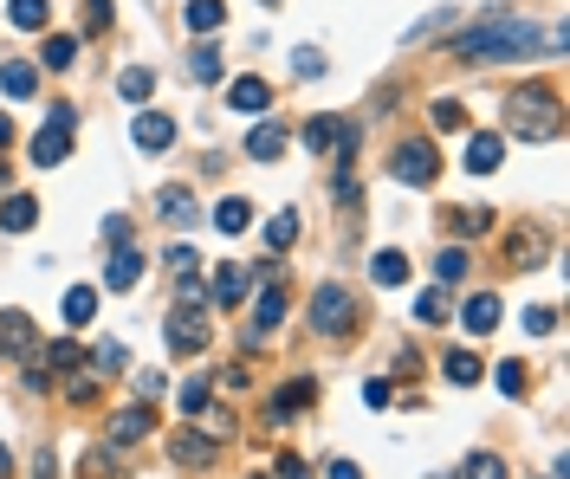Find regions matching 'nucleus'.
<instances>
[{"label":"nucleus","instance_id":"obj_14","mask_svg":"<svg viewBox=\"0 0 570 479\" xmlns=\"http://www.w3.org/2000/svg\"><path fill=\"white\" fill-rule=\"evenodd\" d=\"M130 136H137V149H169L175 143V123L162 111H143L137 123H130Z\"/></svg>","mask_w":570,"mask_h":479},{"label":"nucleus","instance_id":"obj_45","mask_svg":"<svg viewBox=\"0 0 570 479\" xmlns=\"http://www.w3.org/2000/svg\"><path fill=\"white\" fill-rule=\"evenodd\" d=\"M104 246H130V221H124V214H111V221H104Z\"/></svg>","mask_w":570,"mask_h":479},{"label":"nucleus","instance_id":"obj_21","mask_svg":"<svg viewBox=\"0 0 570 479\" xmlns=\"http://www.w3.org/2000/svg\"><path fill=\"white\" fill-rule=\"evenodd\" d=\"M486 227H493V208H454L447 214V234L454 240H480Z\"/></svg>","mask_w":570,"mask_h":479},{"label":"nucleus","instance_id":"obj_43","mask_svg":"<svg viewBox=\"0 0 570 479\" xmlns=\"http://www.w3.org/2000/svg\"><path fill=\"white\" fill-rule=\"evenodd\" d=\"M525 331H532V337H551V331H558V311H551V305H532V311H525Z\"/></svg>","mask_w":570,"mask_h":479},{"label":"nucleus","instance_id":"obj_34","mask_svg":"<svg viewBox=\"0 0 570 479\" xmlns=\"http://www.w3.org/2000/svg\"><path fill=\"white\" fill-rule=\"evenodd\" d=\"M434 279H441V285H460V279H467V253H460V246H447V253L434 259Z\"/></svg>","mask_w":570,"mask_h":479},{"label":"nucleus","instance_id":"obj_5","mask_svg":"<svg viewBox=\"0 0 570 479\" xmlns=\"http://www.w3.org/2000/svg\"><path fill=\"white\" fill-rule=\"evenodd\" d=\"M72 130H78V117L59 104V111L46 117V130L33 136V169H59V162L72 156Z\"/></svg>","mask_w":570,"mask_h":479},{"label":"nucleus","instance_id":"obj_26","mask_svg":"<svg viewBox=\"0 0 570 479\" xmlns=\"http://www.w3.org/2000/svg\"><path fill=\"white\" fill-rule=\"evenodd\" d=\"M221 20H227V0H188V26L195 33H221Z\"/></svg>","mask_w":570,"mask_h":479},{"label":"nucleus","instance_id":"obj_31","mask_svg":"<svg viewBox=\"0 0 570 479\" xmlns=\"http://www.w3.org/2000/svg\"><path fill=\"white\" fill-rule=\"evenodd\" d=\"M370 272H376V285H402V279H409V259H402V253H389V246H383V253L370 259Z\"/></svg>","mask_w":570,"mask_h":479},{"label":"nucleus","instance_id":"obj_13","mask_svg":"<svg viewBox=\"0 0 570 479\" xmlns=\"http://www.w3.org/2000/svg\"><path fill=\"white\" fill-rule=\"evenodd\" d=\"M137 279H143V253H137V246H117V253H111V272H104V285H111V292H130Z\"/></svg>","mask_w":570,"mask_h":479},{"label":"nucleus","instance_id":"obj_6","mask_svg":"<svg viewBox=\"0 0 570 479\" xmlns=\"http://www.w3.org/2000/svg\"><path fill=\"white\" fill-rule=\"evenodd\" d=\"M434 175H441L434 143H402V149H396V182H402V188H428Z\"/></svg>","mask_w":570,"mask_h":479},{"label":"nucleus","instance_id":"obj_36","mask_svg":"<svg viewBox=\"0 0 570 479\" xmlns=\"http://www.w3.org/2000/svg\"><path fill=\"white\" fill-rule=\"evenodd\" d=\"M13 26H20V33H39V26H46V0H13Z\"/></svg>","mask_w":570,"mask_h":479},{"label":"nucleus","instance_id":"obj_3","mask_svg":"<svg viewBox=\"0 0 570 479\" xmlns=\"http://www.w3.org/2000/svg\"><path fill=\"white\" fill-rule=\"evenodd\" d=\"M350 324H357V298H350L344 285H318V292H311V331L344 337Z\"/></svg>","mask_w":570,"mask_h":479},{"label":"nucleus","instance_id":"obj_8","mask_svg":"<svg viewBox=\"0 0 570 479\" xmlns=\"http://www.w3.org/2000/svg\"><path fill=\"white\" fill-rule=\"evenodd\" d=\"M156 214H162V221H169V227H195V221H201L195 195H188L182 182H169V188H162V195H156Z\"/></svg>","mask_w":570,"mask_h":479},{"label":"nucleus","instance_id":"obj_51","mask_svg":"<svg viewBox=\"0 0 570 479\" xmlns=\"http://www.w3.org/2000/svg\"><path fill=\"white\" fill-rule=\"evenodd\" d=\"M7 143H13V117L0 111V149H7Z\"/></svg>","mask_w":570,"mask_h":479},{"label":"nucleus","instance_id":"obj_7","mask_svg":"<svg viewBox=\"0 0 570 479\" xmlns=\"http://www.w3.org/2000/svg\"><path fill=\"white\" fill-rule=\"evenodd\" d=\"M305 402H318V376H298V382H285V389L273 395V408H266V421L279 428V421H285V415H298Z\"/></svg>","mask_w":570,"mask_h":479},{"label":"nucleus","instance_id":"obj_41","mask_svg":"<svg viewBox=\"0 0 570 479\" xmlns=\"http://www.w3.org/2000/svg\"><path fill=\"white\" fill-rule=\"evenodd\" d=\"M46 363H52V369H72V376H78V369H85V350H78V344H52Z\"/></svg>","mask_w":570,"mask_h":479},{"label":"nucleus","instance_id":"obj_32","mask_svg":"<svg viewBox=\"0 0 570 479\" xmlns=\"http://www.w3.org/2000/svg\"><path fill=\"white\" fill-rule=\"evenodd\" d=\"M175 402H182V415H201V408L214 402V382L208 376H195V382H182V395H175Z\"/></svg>","mask_w":570,"mask_h":479},{"label":"nucleus","instance_id":"obj_25","mask_svg":"<svg viewBox=\"0 0 570 479\" xmlns=\"http://www.w3.org/2000/svg\"><path fill=\"white\" fill-rule=\"evenodd\" d=\"M124 363H130V350L117 344V337H104V344L85 357V369H91V376H111V369H124Z\"/></svg>","mask_w":570,"mask_h":479},{"label":"nucleus","instance_id":"obj_17","mask_svg":"<svg viewBox=\"0 0 570 479\" xmlns=\"http://www.w3.org/2000/svg\"><path fill=\"white\" fill-rule=\"evenodd\" d=\"M33 91H39V72H33V65H20V59L0 65V98L20 104V98H33Z\"/></svg>","mask_w":570,"mask_h":479},{"label":"nucleus","instance_id":"obj_2","mask_svg":"<svg viewBox=\"0 0 570 479\" xmlns=\"http://www.w3.org/2000/svg\"><path fill=\"white\" fill-rule=\"evenodd\" d=\"M558 130H564V111H558V98H551L545 85H532V91L512 98V136H525V143H551Z\"/></svg>","mask_w":570,"mask_h":479},{"label":"nucleus","instance_id":"obj_39","mask_svg":"<svg viewBox=\"0 0 570 479\" xmlns=\"http://www.w3.org/2000/svg\"><path fill=\"white\" fill-rule=\"evenodd\" d=\"M292 72H298V78H324V52H318V46H298V52H292Z\"/></svg>","mask_w":570,"mask_h":479},{"label":"nucleus","instance_id":"obj_1","mask_svg":"<svg viewBox=\"0 0 570 479\" xmlns=\"http://www.w3.org/2000/svg\"><path fill=\"white\" fill-rule=\"evenodd\" d=\"M525 52H538V26L525 20V13H486L480 26H467V33L454 39V59H525Z\"/></svg>","mask_w":570,"mask_h":479},{"label":"nucleus","instance_id":"obj_4","mask_svg":"<svg viewBox=\"0 0 570 479\" xmlns=\"http://www.w3.org/2000/svg\"><path fill=\"white\" fill-rule=\"evenodd\" d=\"M208 337H214V311H208V305H182V311L169 318V350H175V357L208 350Z\"/></svg>","mask_w":570,"mask_h":479},{"label":"nucleus","instance_id":"obj_37","mask_svg":"<svg viewBox=\"0 0 570 479\" xmlns=\"http://www.w3.org/2000/svg\"><path fill=\"white\" fill-rule=\"evenodd\" d=\"M493 376H499V395H512V402H519V395H525V382H532V376H525V363H499Z\"/></svg>","mask_w":570,"mask_h":479},{"label":"nucleus","instance_id":"obj_48","mask_svg":"<svg viewBox=\"0 0 570 479\" xmlns=\"http://www.w3.org/2000/svg\"><path fill=\"white\" fill-rule=\"evenodd\" d=\"M279 479H311V467L298 454H279Z\"/></svg>","mask_w":570,"mask_h":479},{"label":"nucleus","instance_id":"obj_20","mask_svg":"<svg viewBox=\"0 0 570 479\" xmlns=\"http://www.w3.org/2000/svg\"><path fill=\"white\" fill-rule=\"evenodd\" d=\"M227 104H234V111H266V104H273V85H266V78H234Z\"/></svg>","mask_w":570,"mask_h":479},{"label":"nucleus","instance_id":"obj_18","mask_svg":"<svg viewBox=\"0 0 570 479\" xmlns=\"http://www.w3.org/2000/svg\"><path fill=\"white\" fill-rule=\"evenodd\" d=\"M33 221H39V201L33 195H7V201H0V227H7V234H33Z\"/></svg>","mask_w":570,"mask_h":479},{"label":"nucleus","instance_id":"obj_16","mask_svg":"<svg viewBox=\"0 0 570 479\" xmlns=\"http://www.w3.org/2000/svg\"><path fill=\"white\" fill-rule=\"evenodd\" d=\"M247 156H253V162H273V156H285V130H279L273 117L247 130Z\"/></svg>","mask_w":570,"mask_h":479},{"label":"nucleus","instance_id":"obj_49","mask_svg":"<svg viewBox=\"0 0 570 479\" xmlns=\"http://www.w3.org/2000/svg\"><path fill=\"white\" fill-rule=\"evenodd\" d=\"M33 479H59V460H52V454H33Z\"/></svg>","mask_w":570,"mask_h":479},{"label":"nucleus","instance_id":"obj_53","mask_svg":"<svg viewBox=\"0 0 570 479\" xmlns=\"http://www.w3.org/2000/svg\"><path fill=\"white\" fill-rule=\"evenodd\" d=\"M0 188H7V162H0Z\"/></svg>","mask_w":570,"mask_h":479},{"label":"nucleus","instance_id":"obj_19","mask_svg":"<svg viewBox=\"0 0 570 479\" xmlns=\"http://www.w3.org/2000/svg\"><path fill=\"white\" fill-rule=\"evenodd\" d=\"M208 298H214V305H240V298H247V266H214Z\"/></svg>","mask_w":570,"mask_h":479},{"label":"nucleus","instance_id":"obj_50","mask_svg":"<svg viewBox=\"0 0 570 479\" xmlns=\"http://www.w3.org/2000/svg\"><path fill=\"white\" fill-rule=\"evenodd\" d=\"M324 479H363V473L350 467V460H331V467H324Z\"/></svg>","mask_w":570,"mask_h":479},{"label":"nucleus","instance_id":"obj_29","mask_svg":"<svg viewBox=\"0 0 570 479\" xmlns=\"http://www.w3.org/2000/svg\"><path fill=\"white\" fill-rule=\"evenodd\" d=\"M188 78H195V85H214V78H221V52L195 46V52H188Z\"/></svg>","mask_w":570,"mask_h":479},{"label":"nucleus","instance_id":"obj_44","mask_svg":"<svg viewBox=\"0 0 570 479\" xmlns=\"http://www.w3.org/2000/svg\"><path fill=\"white\" fill-rule=\"evenodd\" d=\"M512 259H525V266L545 259V234H512Z\"/></svg>","mask_w":570,"mask_h":479},{"label":"nucleus","instance_id":"obj_42","mask_svg":"<svg viewBox=\"0 0 570 479\" xmlns=\"http://www.w3.org/2000/svg\"><path fill=\"white\" fill-rule=\"evenodd\" d=\"M169 272H175V279H195V272H201L195 246H169Z\"/></svg>","mask_w":570,"mask_h":479},{"label":"nucleus","instance_id":"obj_12","mask_svg":"<svg viewBox=\"0 0 570 479\" xmlns=\"http://www.w3.org/2000/svg\"><path fill=\"white\" fill-rule=\"evenodd\" d=\"M149 428H156V415H149L143 402H137V408H124V415H111V441H117V447H137Z\"/></svg>","mask_w":570,"mask_h":479},{"label":"nucleus","instance_id":"obj_52","mask_svg":"<svg viewBox=\"0 0 570 479\" xmlns=\"http://www.w3.org/2000/svg\"><path fill=\"white\" fill-rule=\"evenodd\" d=\"M0 473H13V460H7V447H0Z\"/></svg>","mask_w":570,"mask_h":479},{"label":"nucleus","instance_id":"obj_54","mask_svg":"<svg viewBox=\"0 0 570 479\" xmlns=\"http://www.w3.org/2000/svg\"><path fill=\"white\" fill-rule=\"evenodd\" d=\"M551 479H564V467H551Z\"/></svg>","mask_w":570,"mask_h":479},{"label":"nucleus","instance_id":"obj_22","mask_svg":"<svg viewBox=\"0 0 570 479\" xmlns=\"http://www.w3.org/2000/svg\"><path fill=\"white\" fill-rule=\"evenodd\" d=\"M441 369H447V382H460V389H473V382L486 376V363L473 357V350H447V363H441Z\"/></svg>","mask_w":570,"mask_h":479},{"label":"nucleus","instance_id":"obj_38","mask_svg":"<svg viewBox=\"0 0 570 479\" xmlns=\"http://www.w3.org/2000/svg\"><path fill=\"white\" fill-rule=\"evenodd\" d=\"M428 117H434V130H467V111H460L454 98H441V104H434Z\"/></svg>","mask_w":570,"mask_h":479},{"label":"nucleus","instance_id":"obj_9","mask_svg":"<svg viewBox=\"0 0 570 479\" xmlns=\"http://www.w3.org/2000/svg\"><path fill=\"white\" fill-rule=\"evenodd\" d=\"M169 454H175V467H208V460H214V434L182 428V434L169 441Z\"/></svg>","mask_w":570,"mask_h":479},{"label":"nucleus","instance_id":"obj_15","mask_svg":"<svg viewBox=\"0 0 570 479\" xmlns=\"http://www.w3.org/2000/svg\"><path fill=\"white\" fill-rule=\"evenodd\" d=\"M499 156H506V143H499L493 130L467 136V169H473V175H493V169H499Z\"/></svg>","mask_w":570,"mask_h":479},{"label":"nucleus","instance_id":"obj_55","mask_svg":"<svg viewBox=\"0 0 570 479\" xmlns=\"http://www.w3.org/2000/svg\"><path fill=\"white\" fill-rule=\"evenodd\" d=\"M266 7H279V0H266Z\"/></svg>","mask_w":570,"mask_h":479},{"label":"nucleus","instance_id":"obj_10","mask_svg":"<svg viewBox=\"0 0 570 479\" xmlns=\"http://www.w3.org/2000/svg\"><path fill=\"white\" fill-rule=\"evenodd\" d=\"M460 324H467L473 337H486V331H499V298L493 292H473L467 305H460Z\"/></svg>","mask_w":570,"mask_h":479},{"label":"nucleus","instance_id":"obj_46","mask_svg":"<svg viewBox=\"0 0 570 479\" xmlns=\"http://www.w3.org/2000/svg\"><path fill=\"white\" fill-rule=\"evenodd\" d=\"M363 402L383 408V402H396V389H389V382H363Z\"/></svg>","mask_w":570,"mask_h":479},{"label":"nucleus","instance_id":"obj_56","mask_svg":"<svg viewBox=\"0 0 570 479\" xmlns=\"http://www.w3.org/2000/svg\"><path fill=\"white\" fill-rule=\"evenodd\" d=\"M253 479H266V473H253Z\"/></svg>","mask_w":570,"mask_h":479},{"label":"nucleus","instance_id":"obj_30","mask_svg":"<svg viewBox=\"0 0 570 479\" xmlns=\"http://www.w3.org/2000/svg\"><path fill=\"white\" fill-rule=\"evenodd\" d=\"M91 311H98V292H91V285H72V292H65V324H91Z\"/></svg>","mask_w":570,"mask_h":479},{"label":"nucleus","instance_id":"obj_47","mask_svg":"<svg viewBox=\"0 0 570 479\" xmlns=\"http://www.w3.org/2000/svg\"><path fill=\"white\" fill-rule=\"evenodd\" d=\"M85 13H91V33H104V26H111V0H85Z\"/></svg>","mask_w":570,"mask_h":479},{"label":"nucleus","instance_id":"obj_27","mask_svg":"<svg viewBox=\"0 0 570 479\" xmlns=\"http://www.w3.org/2000/svg\"><path fill=\"white\" fill-rule=\"evenodd\" d=\"M72 59H78V39H72V33H52L46 52H39V65H46V72H65Z\"/></svg>","mask_w":570,"mask_h":479},{"label":"nucleus","instance_id":"obj_33","mask_svg":"<svg viewBox=\"0 0 570 479\" xmlns=\"http://www.w3.org/2000/svg\"><path fill=\"white\" fill-rule=\"evenodd\" d=\"M292 240H298V214H273V221H266V246H273V253H285Z\"/></svg>","mask_w":570,"mask_h":479},{"label":"nucleus","instance_id":"obj_24","mask_svg":"<svg viewBox=\"0 0 570 479\" xmlns=\"http://www.w3.org/2000/svg\"><path fill=\"white\" fill-rule=\"evenodd\" d=\"M214 227H221V234H247V227H253V208H247L240 195H227L221 208H214Z\"/></svg>","mask_w":570,"mask_h":479},{"label":"nucleus","instance_id":"obj_28","mask_svg":"<svg viewBox=\"0 0 570 479\" xmlns=\"http://www.w3.org/2000/svg\"><path fill=\"white\" fill-rule=\"evenodd\" d=\"M149 91H156V72H149V65H130V72L117 78V98H130V104H143Z\"/></svg>","mask_w":570,"mask_h":479},{"label":"nucleus","instance_id":"obj_40","mask_svg":"<svg viewBox=\"0 0 570 479\" xmlns=\"http://www.w3.org/2000/svg\"><path fill=\"white\" fill-rule=\"evenodd\" d=\"M447 318V298L441 292H422V298H415V324H441Z\"/></svg>","mask_w":570,"mask_h":479},{"label":"nucleus","instance_id":"obj_35","mask_svg":"<svg viewBox=\"0 0 570 479\" xmlns=\"http://www.w3.org/2000/svg\"><path fill=\"white\" fill-rule=\"evenodd\" d=\"M460 479H506V460H499V454H467Z\"/></svg>","mask_w":570,"mask_h":479},{"label":"nucleus","instance_id":"obj_11","mask_svg":"<svg viewBox=\"0 0 570 479\" xmlns=\"http://www.w3.org/2000/svg\"><path fill=\"white\" fill-rule=\"evenodd\" d=\"M0 350L33 357V318H26V311H0Z\"/></svg>","mask_w":570,"mask_h":479},{"label":"nucleus","instance_id":"obj_23","mask_svg":"<svg viewBox=\"0 0 570 479\" xmlns=\"http://www.w3.org/2000/svg\"><path fill=\"white\" fill-rule=\"evenodd\" d=\"M298 136H305L311 156H331V149H337V117H305V130H298Z\"/></svg>","mask_w":570,"mask_h":479}]
</instances>
